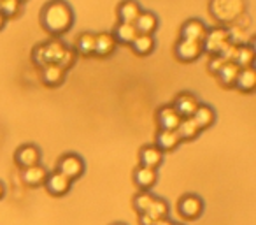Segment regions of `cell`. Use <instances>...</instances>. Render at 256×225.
I'll list each match as a JSON object with an SVG mask.
<instances>
[{
	"label": "cell",
	"instance_id": "19",
	"mask_svg": "<svg viewBox=\"0 0 256 225\" xmlns=\"http://www.w3.org/2000/svg\"><path fill=\"white\" fill-rule=\"evenodd\" d=\"M142 8L137 0H121L120 4H118V20L123 23H134L137 20V16L140 15Z\"/></svg>",
	"mask_w": 256,
	"mask_h": 225
},
{
	"label": "cell",
	"instance_id": "2",
	"mask_svg": "<svg viewBox=\"0 0 256 225\" xmlns=\"http://www.w3.org/2000/svg\"><path fill=\"white\" fill-rule=\"evenodd\" d=\"M248 11V0H210L209 13L221 27L237 22Z\"/></svg>",
	"mask_w": 256,
	"mask_h": 225
},
{
	"label": "cell",
	"instance_id": "39",
	"mask_svg": "<svg viewBox=\"0 0 256 225\" xmlns=\"http://www.w3.org/2000/svg\"><path fill=\"white\" fill-rule=\"evenodd\" d=\"M176 225H181V223H176Z\"/></svg>",
	"mask_w": 256,
	"mask_h": 225
},
{
	"label": "cell",
	"instance_id": "25",
	"mask_svg": "<svg viewBox=\"0 0 256 225\" xmlns=\"http://www.w3.org/2000/svg\"><path fill=\"white\" fill-rule=\"evenodd\" d=\"M200 132H202V130H200L198 125L193 122V118H182L181 123H179V127L176 129V134L179 136V141H181V143L195 141L196 137L200 136Z\"/></svg>",
	"mask_w": 256,
	"mask_h": 225
},
{
	"label": "cell",
	"instance_id": "21",
	"mask_svg": "<svg viewBox=\"0 0 256 225\" xmlns=\"http://www.w3.org/2000/svg\"><path fill=\"white\" fill-rule=\"evenodd\" d=\"M254 57H256V51H254V46L252 43H248V44H238L235 48V53H234V62L238 69H244V67H252V62H254Z\"/></svg>",
	"mask_w": 256,
	"mask_h": 225
},
{
	"label": "cell",
	"instance_id": "14",
	"mask_svg": "<svg viewBox=\"0 0 256 225\" xmlns=\"http://www.w3.org/2000/svg\"><path fill=\"white\" fill-rule=\"evenodd\" d=\"M158 181V171L156 169H150V167H139L134 171V183L137 185V188L142 190V192H150Z\"/></svg>",
	"mask_w": 256,
	"mask_h": 225
},
{
	"label": "cell",
	"instance_id": "1",
	"mask_svg": "<svg viewBox=\"0 0 256 225\" xmlns=\"http://www.w3.org/2000/svg\"><path fill=\"white\" fill-rule=\"evenodd\" d=\"M40 25L53 37L67 34L74 25V11L65 0H50L40 9Z\"/></svg>",
	"mask_w": 256,
	"mask_h": 225
},
{
	"label": "cell",
	"instance_id": "4",
	"mask_svg": "<svg viewBox=\"0 0 256 225\" xmlns=\"http://www.w3.org/2000/svg\"><path fill=\"white\" fill-rule=\"evenodd\" d=\"M84 169H86L84 160H82V157L78 153H64L58 158L56 171L60 172V174H64L65 178L70 179L72 183L84 174Z\"/></svg>",
	"mask_w": 256,
	"mask_h": 225
},
{
	"label": "cell",
	"instance_id": "34",
	"mask_svg": "<svg viewBox=\"0 0 256 225\" xmlns=\"http://www.w3.org/2000/svg\"><path fill=\"white\" fill-rule=\"evenodd\" d=\"M224 64H226V60H223L221 57L214 55V57H210V58H209V64H207V69H209L210 74L216 76V74H218V71H220V69L223 67Z\"/></svg>",
	"mask_w": 256,
	"mask_h": 225
},
{
	"label": "cell",
	"instance_id": "33",
	"mask_svg": "<svg viewBox=\"0 0 256 225\" xmlns=\"http://www.w3.org/2000/svg\"><path fill=\"white\" fill-rule=\"evenodd\" d=\"M32 62L39 69L44 67V65L48 64V62H46V55H44V44L42 43H39V44H36V46H34V50H32Z\"/></svg>",
	"mask_w": 256,
	"mask_h": 225
},
{
	"label": "cell",
	"instance_id": "31",
	"mask_svg": "<svg viewBox=\"0 0 256 225\" xmlns=\"http://www.w3.org/2000/svg\"><path fill=\"white\" fill-rule=\"evenodd\" d=\"M154 197L151 192H142V190H139V193H136V197H134L132 204H134V209L137 211L139 214L146 213L148 209H150L151 202L154 200Z\"/></svg>",
	"mask_w": 256,
	"mask_h": 225
},
{
	"label": "cell",
	"instance_id": "24",
	"mask_svg": "<svg viewBox=\"0 0 256 225\" xmlns=\"http://www.w3.org/2000/svg\"><path fill=\"white\" fill-rule=\"evenodd\" d=\"M132 51L139 57H148L154 51L156 48V41H154L153 36H144V34H137V37L132 41L130 44Z\"/></svg>",
	"mask_w": 256,
	"mask_h": 225
},
{
	"label": "cell",
	"instance_id": "9",
	"mask_svg": "<svg viewBox=\"0 0 256 225\" xmlns=\"http://www.w3.org/2000/svg\"><path fill=\"white\" fill-rule=\"evenodd\" d=\"M156 123L158 130H176L181 123V116L178 115V111L172 107V104H164L156 109Z\"/></svg>",
	"mask_w": 256,
	"mask_h": 225
},
{
	"label": "cell",
	"instance_id": "36",
	"mask_svg": "<svg viewBox=\"0 0 256 225\" xmlns=\"http://www.w3.org/2000/svg\"><path fill=\"white\" fill-rule=\"evenodd\" d=\"M154 225H176V221L168 220V218H164V220H158Z\"/></svg>",
	"mask_w": 256,
	"mask_h": 225
},
{
	"label": "cell",
	"instance_id": "26",
	"mask_svg": "<svg viewBox=\"0 0 256 225\" xmlns=\"http://www.w3.org/2000/svg\"><path fill=\"white\" fill-rule=\"evenodd\" d=\"M42 44H44V55H46L48 64H56L62 55H64L65 48H67V44L64 41L56 39V37H53L50 41H44Z\"/></svg>",
	"mask_w": 256,
	"mask_h": 225
},
{
	"label": "cell",
	"instance_id": "18",
	"mask_svg": "<svg viewBox=\"0 0 256 225\" xmlns=\"http://www.w3.org/2000/svg\"><path fill=\"white\" fill-rule=\"evenodd\" d=\"M192 118H193V122L198 125L200 130L210 129V127L214 125V122H216V111H214V107L209 106V104L200 102Z\"/></svg>",
	"mask_w": 256,
	"mask_h": 225
},
{
	"label": "cell",
	"instance_id": "16",
	"mask_svg": "<svg viewBox=\"0 0 256 225\" xmlns=\"http://www.w3.org/2000/svg\"><path fill=\"white\" fill-rule=\"evenodd\" d=\"M164 164V151L158 150L154 144H146L139 151V165L150 169H158Z\"/></svg>",
	"mask_w": 256,
	"mask_h": 225
},
{
	"label": "cell",
	"instance_id": "15",
	"mask_svg": "<svg viewBox=\"0 0 256 225\" xmlns=\"http://www.w3.org/2000/svg\"><path fill=\"white\" fill-rule=\"evenodd\" d=\"M158 25H160V20L154 15L153 11H140V15L137 16V20L134 22V27H136L137 34H144V36H153L158 30Z\"/></svg>",
	"mask_w": 256,
	"mask_h": 225
},
{
	"label": "cell",
	"instance_id": "12",
	"mask_svg": "<svg viewBox=\"0 0 256 225\" xmlns=\"http://www.w3.org/2000/svg\"><path fill=\"white\" fill-rule=\"evenodd\" d=\"M65 78H67V71L62 69L58 64H46L40 67V79L46 86L56 88V86L64 85Z\"/></svg>",
	"mask_w": 256,
	"mask_h": 225
},
{
	"label": "cell",
	"instance_id": "11",
	"mask_svg": "<svg viewBox=\"0 0 256 225\" xmlns=\"http://www.w3.org/2000/svg\"><path fill=\"white\" fill-rule=\"evenodd\" d=\"M207 34V25L198 18H190L182 23L181 27V39L195 41V43H204Z\"/></svg>",
	"mask_w": 256,
	"mask_h": 225
},
{
	"label": "cell",
	"instance_id": "38",
	"mask_svg": "<svg viewBox=\"0 0 256 225\" xmlns=\"http://www.w3.org/2000/svg\"><path fill=\"white\" fill-rule=\"evenodd\" d=\"M110 225H126V223H123V221H116V223H110Z\"/></svg>",
	"mask_w": 256,
	"mask_h": 225
},
{
	"label": "cell",
	"instance_id": "17",
	"mask_svg": "<svg viewBox=\"0 0 256 225\" xmlns=\"http://www.w3.org/2000/svg\"><path fill=\"white\" fill-rule=\"evenodd\" d=\"M116 51V41L110 32H98L95 34V50L93 55L98 58H107Z\"/></svg>",
	"mask_w": 256,
	"mask_h": 225
},
{
	"label": "cell",
	"instance_id": "23",
	"mask_svg": "<svg viewBox=\"0 0 256 225\" xmlns=\"http://www.w3.org/2000/svg\"><path fill=\"white\" fill-rule=\"evenodd\" d=\"M110 34H112L116 44H126V46H130L132 41L137 37V30L134 27V23H123V22H118Z\"/></svg>",
	"mask_w": 256,
	"mask_h": 225
},
{
	"label": "cell",
	"instance_id": "30",
	"mask_svg": "<svg viewBox=\"0 0 256 225\" xmlns=\"http://www.w3.org/2000/svg\"><path fill=\"white\" fill-rule=\"evenodd\" d=\"M23 11L22 0H0V15L8 18H16Z\"/></svg>",
	"mask_w": 256,
	"mask_h": 225
},
{
	"label": "cell",
	"instance_id": "37",
	"mask_svg": "<svg viewBox=\"0 0 256 225\" xmlns=\"http://www.w3.org/2000/svg\"><path fill=\"white\" fill-rule=\"evenodd\" d=\"M4 197H6V185L2 181H0V200L4 199Z\"/></svg>",
	"mask_w": 256,
	"mask_h": 225
},
{
	"label": "cell",
	"instance_id": "10",
	"mask_svg": "<svg viewBox=\"0 0 256 225\" xmlns=\"http://www.w3.org/2000/svg\"><path fill=\"white\" fill-rule=\"evenodd\" d=\"M44 186H46V190H48V193H50V195L64 197V195H67V193L70 192L72 181L68 178H65L64 174H60L58 171H54V172H50V174H48Z\"/></svg>",
	"mask_w": 256,
	"mask_h": 225
},
{
	"label": "cell",
	"instance_id": "22",
	"mask_svg": "<svg viewBox=\"0 0 256 225\" xmlns=\"http://www.w3.org/2000/svg\"><path fill=\"white\" fill-rule=\"evenodd\" d=\"M179 144H181V141H179V136L176 134V130H158L156 132L154 146L160 151H164V153L178 150Z\"/></svg>",
	"mask_w": 256,
	"mask_h": 225
},
{
	"label": "cell",
	"instance_id": "7",
	"mask_svg": "<svg viewBox=\"0 0 256 225\" xmlns=\"http://www.w3.org/2000/svg\"><path fill=\"white\" fill-rule=\"evenodd\" d=\"M202 44L195 43V41H188V39H181L179 37L178 43L174 44V57L178 58L182 64H192L196 62L202 57Z\"/></svg>",
	"mask_w": 256,
	"mask_h": 225
},
{
	"label": "cell",
	"instance_id": "32",
	"mask_svg": "<svg viewBox=\"0 0 256 225\" xmlns=\"http://www.w3.org/2000/svg\"><path fill=\"white\" fill-rule=\"evenodd\" d=\"M76 60H78V51L74 50V46H67L64 51V55L60 57V60L56 62L58 65H60L62 69H65V71H68L70 67H74Z\"/></svg>",
	"mask_w": 256,
	"mask_h": 225
},
{
	"label": "cell",
	"instance_id": "27",
	"mask_svg": "<svg viewBox=\"0 0 256 225\" xmlns=\"http://www.w3.org/2000/svg\"><path fill=\"white\" fill-rule=\"evenodd\" d=\"M74 50L78 55L82 57H93V50H95V34L93 32H81L74 43Z\"/></svg>",
	"mask_w": 256,
	"mask_h": 225
},
{
	"label": "cell",
	"instance_id": "13",
	"mask_svg": "<svg viewBox=\"0 0 256 225\" xmlns=\"http://www.w3.org/2000/svg\"><path fill=\"white\" fill-rule=\"evenodd\" d=\"M48 174H50V171H48L42 164H37V165L28 167V169H22L23 183H25L26 186H30V188H39V186H44Z\"/></svg>",
	"mask_w": 256,
	"mask_h": 225
},
{
	"label": "cell",
	"instance_id": "40",
	"mask_svg": "<svg viewBox=\"0 0 256 225\" xmlns=\"http://www.w3.org/2000/svg\"><path fill=\"white\" fill-rule=\"evenodd\" d=\"M22 2H25V0H22Z\"/></svg>",
	"mask_w": 256,
	"mask_h": 225
},
{
	"label": "cell",
	"instance_id": "28",
	"mask_svg": "<svg viewBox=\"0 0 256 225\" xmlns=\"http://www.w3.org/2000/svg\"><path fill=\"white\" fill-rule=\"evenodd\" d=\"M238 71H240V69H238L234 62H226V64L218 71L216 78H218V81L221 83V86H224V88H234Z\"/></svg>",
	"mask_w": 256,
	"mask_h": 225
},
{
	"label": "cell",
	"instance_id": "8",
	"mask_svg": "<svg viewBox=\"0 0 256 225\" xmlns=\"http://www.w3.org/2000/svg\"><path fill=\"white\" fill-rule=\"evenodd\" d=\"M198 104H200L198 97L193 92L184 90V92H179L178 95H176L174 102H172V107L178 111V115L181 116V118H192L195 109L198 107Z\"/></svg>",
	"mask_w": 256,
	"mask_h": 225
},
{
	"label": "cell",
	"instance_id": "29",
	"mask_svg": "<svg viewBox=\"0 0 256 225\" xmlns=\"http://www.w3.org/2000/svg\"><path fill=\"white\" fill-rule=\"evenodd\" d=\"M168 211H170V207H168L167 200L162 199V197H154V200L151 202L150 209H148L146 213L150 214L154 221H158V220H164V218H168Z\"/></svg>",
	"mask_w": 256,
	"mask_h": 225
},
{
	"label": "cell",
	"instance_id": "6",
	"mask_svg": "<svg viewBox=\"0 0 256 225\" xmlns=\"http://www.w3.org/2000/svg\"><path fill=\"white\" fill-rule=\"evenodd\" d=\"M40 158H42L40 148L34 143L22 144V146H18L14 151V164L18 165L20 169H28V167H34V165L40 164Z\"/></svg>",
	"mask_w": 256,
	"mask_h": 225
},
{
	"label": "cell",
	"instance_id": "5",
	"mask_svg": "<svg viewBox=\"0 0 256 225\" xmlns=\"http://www.w3.org/2000/svg\"><path fill=\"white\" fill-rule=\"evenodd\" d=\"M230 43V36H228L226 27H212V29H207L206 39L202 43V51L210 57L214 55H220V51L223 50L226 44Z\"/></svg>",
	"mask_w": 256,
	"mask_h": 225
},
{
	"label": "cell",
	"instance_id": "3",
	"mask_svg": "<svg viewBox=\"0 0 256 225\" xmlns=\"http://www.w3.org/2000/svg\"><path fill=\"white\" fill-rule=\"evenodd\" d=\"M204 209H206V204H204L202 197L196 195V193H184L178 200V213L186 221L198 220L204 214Z\"/></svg>",
	"mask_w": 256,
	"mask_h": 225
},
{
	"label": "cell",
	"instance_id": "20",
	"mask_svg": "<svg viewBox=\"0 0 256 225\" xmlns=\"http://www.w3.org/2000/svg\"><path fill=\"white\" fill-rule=\"evenodd\" d=\"M234 88H237L240 93H251L256 88V71L254 67H244L238 71L235 79Z\"/></svg>",
	"mask_w": 256,
	"mask_h": 225
},
{
	"label": "cell",
	"instance_id": "35",
	"mask_svg": "<svg viewBox=\"0 0 256 225\" xmlns=\"http://www.w3.org/2000/svg\"><path fill=\"white\" fill-rule=\"evenodd\" d=\"M139 223L140 225H154L156 221H154L148 213H142V214H139Z\"/></svg>",
	"mask_w": 256,
	"mask_h": 225
}]
</instances>
